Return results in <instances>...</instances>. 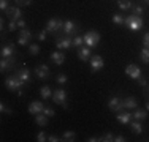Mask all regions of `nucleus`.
Instances as JSON below:
<instances>
[{"label": "nucleus", "mask_w": 149, "mask_h": 142, "mask_svg": "<svg viewBox=\"0 0 149 142\" xmlns=\"http://www.w3.org/2000/svg\"><path fill=\"white\" fill-rule=\"evenodd\" d=\"M143 19H141V16H136V14H130L129 17H125V21H124V26H127L130 28V30L133 32H138L143 28Z\"/></svg>", "instance_id": "f257e3e1"}, {"label": "nucleus", "mask_w": 149, "mask_h": 142, "mask_svg": "<svg viewBox=\"0 0 149 142\" xmlns=\"http://www.w3.org/2000/svg\"><path fill=\"white\" fill-rule=\"evenodd\" d=\"M63 24H65V21L59 19V17H52V19L48 21V24H46V28H45V30L48 32V33L57 35V32L63 30Z\"/></svg>", "instance_id": "f03ea898"}, {"label": "nucleus", "mask_w": 149, "mask_h": 142, "mask_svg": "<svg viewBox=\"0 0 149 142\" xmlns=\"http://www.w3.org/2000/svg\"><path fill=\"white\" fill-rule=\"evenodd\" d=\"M84 43H86V46H89V48L97 46L98 43H100V33L95 32V30L86 32V35H84Z\"/></svg>", "instance_id": "7ed1b4c3"}, {"label": "nucleus", "mask_w": 149, "mask_h": 142, "mask_svg": "<svg viewBox=\"0 0 149 142\" xmlns=\"http://www.w3.org/2000/svg\"><path fill=\"white\" fill-rule=\"evenodd\" d=\"M52 101L56 104H62L63 108L67 109V92L63 88H57V90L52 93Z\"/></svg>", "instance_id": "20e7f679"}, {"label": "nucleus", "mask_w": 149, "mask_h": 142, "mask_svg": "<svg viewBox=\"0 0 149 142\" xmlns=\"http://www.w3.org/2000/svg\"><path fill=\"white\" fill-rule=\"evenodd\" d=\"M5 85L10 92H17V90H21V87L24 85V82L16 76V77H8V79L5 81Z\"/></svg>", "instance_id": "39448f33"}, {"label": "nucleus", "mask_w": 149, "mask_h": 142, "mask_svg": "<svg viewBox=\"0 0 149 142\" xmlns=\"http://www.w3.org/2000/svg\"><path fill=\"white\" fill-rule=\"evenodd\" d=\"M105 66V60L102 55H94L91 57V71L92 73H97V71H100L102 68Z\"/></svg>", "instance_id": "423d86ee"}, {"label": "nucleus", "mask_w": 149, "mask_h": 142, "mask_svg": "<svg viewBox=\"0 0 149 142\" xmlns=\"http://www.w3.org/2000/svg\"><path fill=\"white\" fill-rule=\"evenodd\" d=\"M56 38H57V41H56L57 49H70L73 46V38L67 37V35H63V37H56Z\"/></svg>", "instance_id": "0eeeda50"}, {"label": "nucleus", "mask_w": 149, "mask_h": 142, "mask_svg": "<svg viewBox=\"0 0 149 142\" xmlns=\"http://www.w3.org/2000/svg\"><path fill=\"white\" fill-rule=\"evenodd\" d=\"M108 108L111 109V111H114L116 114L124 111V104H122V99H120L119 97H111L108 101Z\"/></svg>", "instance_id": "6e6552de"}, {"label": "nucleus", "mask_w": 149, "mask_h": 142, "mask_svg": "<svg viewBox=\"0 0 149 142\" xmlns=\"http://www.w3.org/2000/svg\"><path fill=\"white\" fill-rule=\"evenodd\" d=\"M6 17H8L10 21H19L22 19V13H21V10L17 8V6H8V10L5 11Z\"/></svg>", "instance_id": "1a4fd4ad"}, {"label": "nucleus", "mask_w": 149, "mask_h": 142, "mask_svg": "<svg viewBox=\"0 0 149 142\" xmlns=\"http://www.w3.org/2000/svg\"><path fill=\"white\" fill-rule=\"evenodd\" d=\"M125 74H127L129 77H132V79L138 81V79L141 77V70L138 68L136 65H132V63H130V65L125 66Z\"/></svg>", "instance_id": "9d476101"}, {"label": "nucleus", "mask_w": 149, "mask_h": 142, "mask_svg": "<svg viewBox=\"0 0 149 142\" xmlns=\"http://www.w3.org/2000/svg\"><path fill=\"white\" fill-rule=\"evenodd\" d=\"M33 73H35V76H38V79H41V81H45V79H48L49 77V68L46 65H38L37 68L33 70Z\"/></svg>", "instance_id": "9b49d317"}, {"label": "nucleus", "mask_w": 149, "mask_h": 142, "mask_svg": "<svg viewBox=\"0 0 149 142\" xmlns=\"http://www.w3.org/2000/svg\"><path fill=\"white\" fill-rule=\"evenodd\" d=\"M62 32H63V35H67V37H72L73 33H76V32H78V27H76V24H74L73 21H65Z\"/></svg>", "instance_id": "f8f14e48"}, {"label": "nucleus", "mask_w": 149, "mask_h": 142, "mask_svg": "<svg viewBox=\"0 0 149 142\" xmlns=\"http://www.w3.org/2000/svg\"><path fill=\"white\" fill-rule=\"evenodd\" d=\"M32 38V32L27 30V28H21V33H19V38H17V43H19L21 46H26L27 43L30 41Z\"/></svg>", "instance_id": "ddd939ff"}, {"label": "nucleus", "mask_w": 149, "mask_h": 142, "mask_svg": "<svg viewBox=\"0 0 149 142\" xmlns=\"http://www.w3.org/2000/svg\"><path fill=\"white\" fill-rule=\"evenodd\" d=\"M45 111V106L41 101H32L29 104V112L33 114V115H37V114H41Z\"/></svg>", "instance_id": "4468645a"}, {"label": "nucleus", "mask_w": 149, "mask_h": 142, "mask_svg": "<svg viewBox=\"0 0 149 142\" xmlns=\"http://www.w3.org/2000/svg\"><path fill=\"white\" fill-rule=\"evenodd\" d=\"M78 57H79V60H83V62H87V60H91V48L89 46H81L79 49H78Z\"/></svg>", "instance_id": "2eb2a0df"}, {"label": "nucleus", "mask_w": 149, "mask_h": 142, "mask_svg": "<svg viewBox=\"0 0 149 142\" xmlns=\"http://www.w3.org/2000/svg\"><path fill=\"white\" fill-rule=\"evenodd\" d=\"M13 63H15V59L13 57H2V62H0V71L5 73L8 68H11Z\"/></svg>", "instance_id": "dca6fc26"}, {"label": "nucleus", "mask_w": 149, "mask_h": 142, "mask_svg": "<svg viewBox=\"0 0 149 142\" xmlns=\"http://www.w3.org/2000/svg\"><path fill=\"white\" fill-rule=\"evenodd\" d=\"M122 104H124V109H136L138 108V101H136V98H133V97L124 98Z\"/></svg>", "instance_id": "f3484780"}, {"label": "nucleus", "mask_w": 149, "mask_h": 142, "mask_svg": "<svg viewBox=\"0 0 149 142\" xmlns=\"http://www.w3.org/2000/svg\"><path fill=\"white\" fill-rule=\"evenodd\" d=\"M132 114L130 112H124V111H120L118 112V122L119 123H122V125H129L130 123V120H132Z\"/></svg>", "instance_id": "a211bd4d"}, {"label": "nucleus", "mask_w": 149, "mask_h": 142, "mask_svg": "<svg viewBox=\"0 0 149 142\" xmlns=\"http://www.w3.org/2000/svg\"><path fill=\"white\" fill-rule=\"evenodd\" d=\"M51 60H52V63H56L57 66H60V65H63V62H65V55H63L62 52L56 51V52L51 54Z\"/></svg>", "instance_id": "6ab92c4d"}, {"label": "nucleus", "mask_w": 149, "mask_h": 142, "mask_svg": "<svg viewBox=\"0 0 149 142\" xmlns=\"http://www.w3.org/2000/svg\"><path fill=\"white\" fill-rule=\"evenodd\" d=\"M17 77H19L21 81H22L24 84H29L30 82V71L26 68V66H24L22 70L19 71V73H17Z\"/></svg>", "instance_id": "aec40b11"}, {"label": "nucleus", "mask_w": 149, "mask_h": 142, "mask_svg": "<svg viewBox=\"0 0 149 142\" xmlns=\"http://www.w3.org/2000/svg\"><path fill=\"white\" fill-rule=\"evenodd\" d=\"M0 54H2V57H11L13 54H15V44H13V43H10V44L3 46Z\"/></svg>", "instance_id": "412c9836"}, {"label": "nucleus", "mask_w": 149, "mask_h": 142, "mask_svg": "<svg viewBox=\"0 0 149 142\" xmlns=\"http://www.w3.org/2000/svg\"><path fill=\"white\" fill-rule=\"evenodd\" d=\"M48 119H49V117L45 115L43 112L37 114V115H35V123H37V125H40V126H46V125H48Z\"/></svg>", "instance_id": "4be33fe9"}, {"label": "nucleus", "mask_w": 149, "mask_h": 142, "mask_svg": "<svg viewBox=\"0 0 149 142\" xmlns=\"http://www.w3.org/2000/svg\"><path fill=\"white\" fill-rule=\"evenodd\" d=\"M132 115L135 117V120H144L148 117V112L143 109H135V112H132Z\"/></svg>", "instance_id": "5701e85b"}, {"label": "nucleus", "mask_w": 149, "mask_h": 142, "mask_svg": "<svg viewBox=\"0 0 149 142\" xmlns=\"http://www.w3.org/2000/svg\"><path fill=\"white\" fill-rule=\"evenodd\" d=\"M130 126H132V131L135 134H141L143 133V125L140 123V120H135V122L130 123Z\"/></svg>", "instance_id": "b1692460"}, {"label": "nucleus", "mask_w": 149, "mask_h": 142, "mask_svg": "<svg viewBox=\"0 0 149 142\" xmlns=\"http://www.w3.org/2000/svg\"><path fill=\"white\" fill-rule=\"evenodd\" d=\"M40 95H41V98H43V99H48V98H51V97H52L51 87H48V85H45V87H41V88H40Z\"/></svg>", "instance_id": "393cba45"}, {"label": "nucleus", "mask_w": 149, "mask_h": 142, "mask_svg": "<svg viewBox=\"0 0 149 142\" xmlns=\"http://www.w3.org/2000/svg\"><path fill=\"white\" fill-rule=\"evenodd\" d=\"M118 6H119L120 10H124V11H125V10L132 8V2H130V0H118Z\"/></svg>", "instance_id": "a878e982"}, {"label": "nucleus", "mask_w": 149, "mask_h": 142, "mask_svg": "<svg viewBox=\"0 0 149 142\" xmlns=\"http://www.w3.org/2000/svg\"><path fill=\"white\" fill-rule=\"evenodd\" d=\"M140 59H141V62H143V63H149V48L141 49V52H140Z\"/></svg>", "instance_id": "bb28decb"}, {"label": "nucleus", "mask_w": 149, "mask_h": 142, "mask_svg": "<svg viewBox=\"0 0 149 142\" xmlns=\"http://www.w3.org/2000/svg\"><path fill=\"white\" fill-rule=\"evenodd\" d=\"M76 139V134L73 133V131H67V133H63L62 136V141H67V142H72Z\"/></svg>", "instance_id": "cd10ccee"}, {"label": "nucleus", "mask_w": 149, "mask_h": 142, "mask_svg": "<svg viewBox=\"0 0 149 142\" xmlns=\"http://www.w3.org/2000/svg\"><path fill=\"white\" fill-rule=\"evenodd\" d=\"M113 24H116V26H124V16H120V14H114V16L111 17Z\"/></svg>", "instance_id": "c85d7f7f"}, {"label": "nucleus", "mask_w": 149, "mask_h": 142, "mask_svg": "<svg viewBox=\"0 0 149 142\" xmlns=\"http://www.w3.org/2000/svg\"><path fill=\"white\" fill-rule=\"evenodd\" d=\"M83 43H84V37H81V35H76L73 38V46H76V48H81Z\"/></svg>", "instance_id": "c756f323"}, {"label": "nucleus", "mask_w": 149, "mask_h": 142, "mask_svg": "<svg viewBox=\"0 0 149 142\" xmlns=\"http://www.w3.org/2000/svg\"><path fill=\"white\" fill-rule=\"evenodd\" d=\"M29 52H30V55H38L40 54V46L38 44H30Z\"/></svg>", "instance_id": "7c9ffc66"}, {"label": "nucleus", "mask_w": 149, "mask_h": 142, "mask_svg": "<svg viewBox=\"0 0 149 142\" xmlns=\"http://www.w3.org/2000/svg\"><path fill=\"white\" fill-rule=\"evenodd\" d=\"M37 141H38V142H45V141H48V136H46L45 131H40V133L37 134Z\"/></svg>", "instance_id": "2f4dec72"}, {"label": "nucleus", "mask_w": 149, "mask_h": 142, "mask_svg": "<svg viewBox=\"0 0 149 142\" xmlns=\"http://www.w3.org/2000/svg\"><path fill=\"white\" fill-rule=\"evenodd\" d=\"M143 6H140V5H136V6H133V14H136V16H141L143 14Z\"/></svg>", "instance_id": "473e14b6"}, {"label": "nucleus", "mask_w": 149, "mask_h": 142, "mask_svg": "<svg viewBox=\"0 0 149 142\" xmlns=\"http://www.w3.org/2000/svg\"><path fill=\"white\" fill-rule=\"evenodd\" d=\"M17 28V21H10V24H8V30L10 32H15Z\"/></svg>", "instance_id": "72a5a7b5"}, {"label": "nucleus", "mask_w": 149, "mask_h": 142, "mask_svg": "<svg viewBox=\"0 0 149 142\" xmlns=\"http://www.w3.org/2000/svg\"><path fill=\"white\" fill-rule=\"evenodd\" d=\"M102 141L103 142H111V141H114V136H113L111 133H106L103 137H102Z\"/></svg>", "instance_id": "f704fd0d"}, {"label": "nucleus", "mask_w": 149, "mask_h": 142, "mask_svg": "<svg viewBox=\"0 0 149 142\" xmlns=\"http://www.w3.org/2000/svg\"><path fill=\"white\" fill-rule=\"evenodd\" d=\"M43 114H45V115H48V117H54V115H56L54 109H51V108H45Z\"/></svg>", "instance_id": "c9c22d12"}, {"label": "nucleus", "mask_w": 149, "mask_h": 142, "mask_svg": "<svg viewBox=\"0 0 149 142\" xmlns=\"http://www.w3.org/2000/svg\"><path fill=\"white\" fill-rule=\"evenodd\" d=\"M17 3V6H29L30 5V0H15Z\"/></svg>", "instance_id": "e433bc0d"}, {"label": "nucleus", "mask_w": 149, "mask_h": 142, "mask_svg": "<svg viewBox=\"0 0 149 142\" xmlns=\"http://www.w3.org/2000/svg\"><path fill=\"white\" fill-rule=\"evenodd\" d=\"M56 81H57L59 84H65L67 82V76H65V74H57V79H56Z\"/></svg>", "instance_id": "4c0bfd02"}, {"label": "nucleus", "mask_w": 149, "mask_h": 142, "mask_svg": "<svg viewBox=\"0 0 149 142\" xmlns=\"http://www.w3.org/2000/svg\"><path fill=\"white\" fill-rule=\"evenodd\" d=\"M0 8H2V11H6L8 10V0H0Z\"/></svg>", "instance_id": "58836bf2"}, {"label": "nucleus", "mask_w": 149, "mask_h": 142, "mask_svg": "<svg viewBox=\"0 0 149 142\" xmlns=\"http://www.w3.org/2000/svg\"><path fill=\"white\" fill-rule=\"evenodd\" d=\"M0 111H2L3 114H11V109H8V108H6L5 104H3V103H2V104H0Z\"/></svg>", "instance_id": "ea45409f"}, {"label": "nucleus", "mask_w": 149, "mask_h": 142, "mask_svg": "<svg viewBox=\"0 0 149 142\" xmlns=\"http://www.w3.org/2000/svg\"><path fill=\"white\" fill-rule=\"evenodd\" d=\"M46 33H48L46 30H41L40 33H38V40H40V41H45V40H46Z\"/></svg>", "instance_id": "a19ab883"}, {"label": "nucleus", "mask_w": 149, "mask_h": 142, "mask_svg": "<svg viewBox=\"0 0 149 142\" xmlns=\"http://www.w3.org/2000/svg\"><path fill=\"white\" fill-rule=\"evenodd\" d=\"M143 43H144V48H149V32L146 35H144V38H143Z\"/></svg>", "instance_id": "79ce46f5"}, {"label": "nucleus", "mask_w": 149, "mask_h": 142, "mask_svg": "<svg viewBox=\"0 0 149 142\" xmlns=\"http://www.w3.org/2000/svg\"><path fill=\"white\" fill-rule=\"evenodd\" d=\"M138 84H140L141 87H146V85H148V81L144 79V77H140V79H138Z\"/></svg>", "instance_id": "37998d69"}, {"label": "nucleus", "mask_w": 149, "mask_h": 142, "mask_svg": "<svg viewBox=\"0 0 149 142\" xmlns=\"http://www.w3.org/2000/svg\"><path fill=\"white\" fill-rule=\"evenodd\" d=\"M114 141H116V142H125L127 139L122 136V134H119V136H116V137H114Z\"/></svg>", "instance_id": "c03bdc74"}, {"label": "nucleus", "mask_w": 149, "mask_h": 142, "mask_svg": "<svg viewBox=\"0 0 149 142\" xmlns=\"http://www.w3.org/2000/svg\"><path fill=\"white\" fill-rule=\"evenodd\" d=\"M17 27H19V28H26V21L19 19V21H17Z\"/></svg>", "instance_id": "a18cd8bd"}, {"label": "nucleus", "mask_w": 149, "mask_h": 142, "mask_svg": "<svg viewBox=\"0 0 149 142\" xmlns=\"http://www.w3.org/2000/svg\"><path fill=\"white\" fill-rule=\"evenodd\" d=\"M48 141H49V142H57V141H60V139H59L57 136H54V134H52V136L48 137Z\"/></svg>", "instance_id": "49530a36"}, {"label": "nucleus", "mask_w": 149, "mask_h": 142, "mask_svg": "<svg viewBox=\"0 0 149 142\" xmlns=\"http://www.w3.org/2000/svg\"><path fill=\"white\" fill-rule=\"evenodd\" d=\"M87 141L89 142H97V141H102V137H89Z\"/></svg>", "instance_id": "de8ad7c7"}, {"label": "nucleus", "mask_w": 149, "mask_h": 142, "mask_svg": "<svg viewBox=\"0 0 149 142\" xmlns=\"http://www.w3.org/2000/svg\"><path fill=\"white\" fill-rule=\"evenodd\" d=\"M146 109H148V111H149V101L146 103Z\"/></svg>", "instance_id": "09e8293b"}, {"label": "nucleus", "mask_w": 149, "mask_h": 142, "mask_svg": "<svg viewBox=\"0 0 149 142\" xmlns=\"http://www.w3.org/2000/svg\"><path fill=\"white\" fill-rule=\"evenodd\" d=\"M144 2H146V3H149V0H144Z\"/></svg>", "instance_id": "8fccbe9b"}, {"label": "nucleus", "mask_w": 149, "mask_h": 142, "mask_svg": "<svg viewBox=\"0 0 149 142\" xmlns=\"http://www.w3.org/2000/svg\"><path fill=\"white\" fill-rule=\"evenodd\" d=\"M148 92H149V87H148Z\"/></svg>", "instance_id": "3c124183"}]
</instances>
